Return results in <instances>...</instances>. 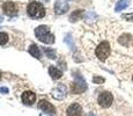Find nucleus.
<instances>
[{
	"label": "nucleus",
	"instance_id": "f257e3e1",
	"mask_svg": "<svg viewBox=\"0 0 133 116\" xmlns=\"http://www.w3.org/2000/svg\"><path fill=\"white\" fill-rule=\"evenodd\" d=\"M35 36L38 41L45 44H52L55 42V36L50 33V28L48 26H38L35 29Z\"/></svg>",
	"mask_w": 133,
	"mask_h": 116
},
{
	"label": "nucleus",
	"instance_id": "f03ea898",
	"mask_svg": "<svg viewBox=\"0 0 133 116\" xmlns=\"http://www.w3.org/2000/svg\"><path fill=\"white\" fill-rule=\"evenodd\" d=\"M27 13L30 17L34 19H42L45 15V8L42 4L37 1H31L27 6Z\"/></svg>",
	"mask_w": 133,
	"mask_h": 116
},
{
	"label": "nucleus",
	"instance_id": "7ed1b4c3",
	"mask_svg": "<svg viewBox=\"0 0 133 116\" xmlns=\"http://www.w3.org/2000/svg\"><path fill=\"white\" fill-rule=\"evenodd\" d=\"M110 52H111V48L108 41H102L95 49V56L102 62L107 60V58L110 56Z\"/></svg>",
	"mask_w": 133,
	"mask_h": 116
},
{
	"label": "nucleus",
	"instance_id": "20e7f679",
	"mask_svg": "<svg viewBox=\"0 0 133 116\" xmlns=\"http://www.w3.org/2000/svg\"><path fill=\"white\" fill-rule=\"evenodd\" d=\"M87 89V84L85 81V79L80 76V74L75 73L74 74V82L71 86V91L74 94H81Z\"/></svg>",
	"mask_w": 133,
	"mask_h": 116
},
{
	"label": "nucleus",
	"instance_id": "39448f33",
	"mask_svg": "<svg viewBox=\"0 0 133 116\" xmlns=\"http://www.w3.org/2000/svg\"><path fill=\"white\" fill-rule=\"evenodd\" d=\"M97 101H98V105L102 108H109L114 102V96H112V94L110 92H102L98 95Z\"/></svg>",
	"mask_w": 133,
	"mask_h": 116
},
{
	"label": "nucleus",
	"instance_id": "423d86ee",
	"mask_svg": "<svg viewBox=\"0 0 133 116\" xmlns=\"http://www.w3.org/2000/svg\"><path fill=\"white\" fill-rule=\"evenodd\" d=\"M66 94H67V88H66L65 85L59 84L52 89V96L56 100H63L65 99Z\"/></svg>",
	"mask_w": 133,
	"mask_h": 116
},
{
	"label": "nucleus",
	"instance_id": "0eeeda50",
	"mask_svg": "<svg viewBox=\"0 0 133 116\" xmlns=\"http://www.w3.org/2000/svg\"><path fill=\"white\" fill-rule=\"evenodd\" d=\"M38 108H39L41 110H43L45 114H49L51 116L56 114V108L53 107V105H51L46 100H41V101L38 102Z\"/></svg>",
	"mask_w": 133,
	"mask_h": 116
},
{
	"label": "nucleus",
	"instance_id": "6e6552de",
	"mask_svg": "<svg viewBox=\"0 0 133 116\" xmlns=\"http://www.w3.org/2000/svg\"><path fill=\"white\" fill-rule=\"evenodd\" d=\"M66 115L67 116H82V107L78 102H74V103L68 106V108L66 109Z\"/></svg>",
	"mask_w": 133,
	"mask_h": 116
},
{
	"label": "nucleus",
	"instance_id": "1a4fd4ad",
	"mask_svg": "<svg viewBox=\"0 0 133 116\" xmlns=\"http://www.w3.org/2000/svg\"><path fill=\"white\" fill-rule=\"evenodd\" d=\"M68 11V4L66 0H56L55 2V13L57 15H63Z\"/></svg>",
	"mask_w": 133,
	"mask_h": 116
},
{
	"label": "nucleus",
	"instance_id": "9d476101",
	"mask_svg": "<svg viewBox=\"0 0 133 116\" xmlns=\"http://www.w3.org/2000/svg\"><path fill=\"white\" fill-rule=\"evenodd\" d=\"M21 100L24 105L27 106H31L35 103L36 101V94L31 91H25L22 93V96H21Z\"/></svg>",
	"mask_w": 133,
	"mask_h": 116
},
{
	"label": "nucleus",
	"instance_id": "9b49d317",
	"mask_svg": "<svg viewBox=\"0 0 133 116\" xmlns=\"http://www.w3.org/2000/svg\"><path fill=\"white\" fill-rule=\"evenodd\" d=\"M2 9H4V13L7 15H14L17 13V6L12 1H7L4 2L2 5Z\"/></svg>",
	"mask_w": 133,
	"mask_h": 116
},
{
	"label": "nucleus",
	"instance_id": "f8f14e48",
	"mask_svg": "<svg viewBox=\"0 0 133 116\" xmlns=\"http://www.w3.org/2000/svg\"><path fill=\"white\" fill-rule=\"evenodd\" d=\"M118 42L123 46H130L133 43V37L130 34H124L118 38Z\"/></svg>",
	"mask_w": 133,
	"mask_h": 116
},
{
	"label": "nucleus",
	"instance_id": "ddd939ff",
	"mask_svg": "<svg viewBox=\"0 0 133 116\" xmlns=\"http://www.w3.org/2000/svg\"><path fill=\"white\" fill-rule=\"evenodd\" d=\"M49 74H50V77L53 80L60 79L61 77H63V72H61L60 70H58L56 66H50V68H49Z\"/></svg>",
	"mask_w": 133,
	"mask_h": 116
},
{
	"label": "nucleus",
	"instance_id": "4468645a",
	"mask_svg": "<svg viewBox=\"0 0 133 116\" xmlns=\"http://www.w3.org/2000/svg\"><path fill=\"white\" fill-rule=\"evenodd\" d=\"M28 52H29L32 57H35L37 59H41V57H42L41 51H39V48H38V45H36V44H31V45H30L29 49H28Z\"/></svg>",
	"mask_w": 133,
	"mask_h": 116
},
{
	"label": "nucleus",
	"instance_id": "2eb2a0df",
	"mask_svg": "<svg viewBox=\"0 0 133 116\" xmlns=\"http://www.w3.org/2000/svg\"><path fill=\"white\" fill-rule=\"evenodd\" d=\"M85 12L82 9H76V11L72 12V14L70 15V22H76L83 16Z\"/></svg>",
	"mask_w": 133,
	"mask_h": 116
},
{
	"label": "nucleus",
	"instance_id": "dca6fc26",
	"mask_svg": "<svg viewBox=\"0 0 133 116\" xmlns=\"http://www.w3.org/2000/svg\"><path fill=\"white\" fill-rule=\"evenodd\" d=\"M83 19H85V21L87 23H93L94 21H96L98 17H97L96 13L94 12V11H89V12L85 13V15H83Z\"/></svg>",
	"mask_w": 133,
	"mask_h": 116
},
{
	"label": "nucleus",
	"instance_id": "f3484780",
	"mask_svg": "<svg viewBox=\"0 0 133 116\" xmlns=\"http://www.w3.org/2000/svg\"><path fill=\"white\" fill-rule=\"evenodd\" d=\"M130 4H131V0H118V2L116 4V7H115V11L121 12L126 8V7H129Z\"/></svg>",
	"mask_w": 133,
	"mask_h": 116
},
{
	"label": "nucleus",
	"instance_id": "a211bd4d",
	"mask_svg": "<svg viewBox=\"0 0 133 116\" xmlns=\"http://www.w3.org/2000/svg\"><path fill=\"white\" fill-rule=\"evenodd\" d=\"M43 51H44L45 56L50 59H55L56 58V51L51 48H46V46H43Z\"/></svg>",
	"mask_w": 133,
	"mask_h": 116
},
{
	"label": "nucleus",
	"instance_id": "6ab92c4d",
	"mask_svg": "<svg viewBox=\"0 0 133 116\" xmlns=\"http://www.w3.org/2000/svg\"><path fill=\"white\" fill-rule=\"evenodd\" d=\"M65 43H67L68 48H70L71 50H75V45H74V42L72 40V36H71L70 34H66V36H65Z\"/></svg>",
	"mask_w": 133,
	"mask_h": 116
},
{
	"label": "nucleus",
	"instance_id": "aec40b11",
	"mask_svg": "<svg viewBox=\"0 0 133 116\" xmlns=\"http://www.w3.org/2000/svg\"><path fill=\"white\" fill-rule=\"evenodd\" d=\"M7 42H8V35L6 33L1 32L0 33V45H5Z\"/></svg>",
	"mask_w": 133,
	"mask_h": 116
},
{
	"label": "nucleus",
	"instance_id": "412c9836",
	"mask_svg": "<svg viewBox=\"0 0 133 116\" xmlns=\"http://www.w3.org/2000/svg\"><path fill=\"white\" fill-rule=\"evenodd\" d=\"M104 81H105V79H104L103 77L95 76V77L93 78V82H94V84H103Z\"/></svg>",
	"mask_w": 133,
	"mask_h": 116
},
{
	"label": "nucleus",
	"instance_id": "4be33fe9",
	"mask_svg": "<svg viewBox=\"0 0 133 116\" xmlns=\"http://www.w3.org/2000/svg\"><path fill=\"white\" fill-rule=\"evenodd\" d=\"M122 17L125 19V20H127V21H133V13H130V14H123Z\"/></svg>",
	"mask_w": 133,
	"mask_h": 116
},
{
	"label": "nucleus",
	"instance_id": "5701e85b",
	"mask_svg": "<svg viewBox=\"0 0 133 116\" xmlns=\"http://www.w3.org/2000/svg\"><path fill=\"white\" fill-rule=\"evenodd\" d=\"M8 92H9V89L7 87H0V93L1 94H7Z\"/></svg>",
	"mask_w": 133,
	"mask_h": 116
},
{
	"label": "nucleus",
	"instance_id": "b1692460",
	"mask_svg": "<svg viewBox=\"0 0 133 116\" xmlns=\"http://www.w3.org/2000/svg\"><path fill=\"white\" fill-rule=\"evenodd\" d=\"M2 21H4V19H2V17H1V16H0V23H1Z\"/></svg>",
	"mask_w": 133,
	"mask_h": 116
},
{
	"label": "nucleus",
	"instance_id": "393cba45",
	"mask_svg": "<svg viewBox=\"0 0 133 116\" xmlns=\"http://www.w3.org/2000/svg\"><path fill=\"white\" fill-rule=\"evenodd\" d=\"M42 1H45V2H49V1H50V0H42Z\"/></svg>",
	"mask_w": 133,
	"mask_h": 116
},
{
	"label": "nucleus",
	"instance_id": "a878e982",
	"mask_svg": "<svg viewBox=\"0 0 133 116\" xmlns=\"http://www.w3.org/2000/svg\"><path fill=\"white\" fill-rule=\"evenodd\" d=\"M1 77H2V76H1V72H0V80H1Z\"/></svg>",
	"mask_w": 133,
	"mask_h": 116
},
{
	"label": "nucleus",
	"instance_id": "bb28decb",
	"mask_svg": "<svg viewBox=\"0 0 133 116\" xmlns=\"http://www.w3.org/2000/svg\"><path fill=\"white\" fill-rule=\"evenodd\" d=\"M90 116H95V115H93V114H91V115H90Z\"/></svg>",
	"mask_w": 133,
	"mask_h": 116
},
{
	"label": "nucleus",
	"instance_id": "cd10ccee",
	"mask_svg": "<svg viewBox=\"0 0 133 116\" xmlns=\"http://www.w3.org/2000/svg\"><path fill=\"white\" fill-rule=\"evenodd\" d=\"M132 81H133V77H132Z\"/></svg>",
	"mask_w": 133,
	"mask_h": 116
},
{
	"label": "nucleus",
	"instance_id": "c85d7f7f",
	"mask_svg": "<svg viewBox=\"0 0 133 116\" xmlns=\"http://www.w3.org/2000/svg\"><path fill=\"white\" fill-rule=\"evenodd\" d=\"M68 1H71V0H68Z\"/></svg>",
	"mask_w": 133,
	"mask_h": 116
}]
</instances>
